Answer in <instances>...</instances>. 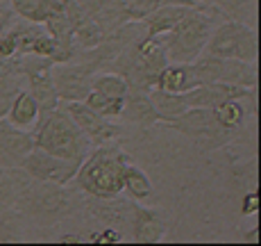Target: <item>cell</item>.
<instances>
[{"instance_id":"obj_24","label":"cell","mask_w":261,"mask_h":246,"mask_svg":"<svg viewBox=\"0 0 261 246\" xmlns=\"http://www.w3.org/2000/svg\"><path fill=\"white\" fill-rule=\"evenodd\" d=\"M125 12H127L129 21H143L145 16H150L152 12H157L159 7H166V5H191V7H200L193 5L189 0H123ZM200 9H209V7H200Z\"/></svg>"},{"instance_id":"obj_28","label":"cell","mask_w":261,"mask_h":246,"mask_svg":"<svg viewBox=\"0 0 261 246\" xmlns=\"http://www.w3.org/2000/svg\"><path fill=\"white\" fill-rule=\"evenodd\" d=\"M21 80H23V78H18V75L0 78V119L7 117L9 107H12V100H14V96H16V94L23 89Z\"/></svg>"},{"instance_id":"obj_6","label":"cell","mask_w":261,"mask_h":246,"mask_svg":"<svg viewBox=\"0 0 261 246\" xmlns=\"http://www.w3.org/2000/svg\"><path fill=\"white\" fill-rule=\"evenodd\" d=\"M162 125H166L170 130H177L179 135L191 139L202 153H214V150L227 146L234 137H239V135L225 130L216 121L212 107H189L187 112L177 114V117L168 119V121H162Z\"/></svg>"},{"instance_id":"obj_22","label":"cell","mask_w":261,"mask_h":246,"mask_svg":"<svg viewBox=\"0 0 261 246\" xmlns=\"http://www.w3.org/2000/svg\"><path fill=\"white\" fill-rule=\"evenodd\" d=\"M257 62H243V59H223L220 69V82L239 84V87L257 89Z\"/></svg>"},{"instance_id":"obj_23","label":"cell","mask_w":261,"mask_h":246,"mask_svg":"<svg viewBox=\"0 0 261 246\" xmlns=\"http://www.w3.org/2000/svg\"><path fill=\"white\" fill-rule=\"evenodd\" d=\"M150 100H152L154 109H157L159 114V123L162 121H168V119L177 117V114L187 112V103H184L182 94H170V92H164V89H150L148 92Z\"/></svg>"},{"instance_id":"obj_12","label":"cell","mask_w":261,"mask_h":246,"mask_svg":"<svg viewBox=\"0 0 261 246\" xmlns=\"http://www.w3.org/2000/svg\"><path fill=\"white\" fill-rule=\"evenodd\" d=\"M32 148H34L32 130L16 128L7 119H0V169L21 167L25 155Z\"/></svg>"},{"instance_id":"obj_2","label":"cell","mask_w":261,"mask_h":246,"mask_svg":"<svg viewBox=\"0 0 261 246\" xmlns=\"http://www.w3.org/2000/svg\"><path fill=\"white\" fill-rule=\"evenodd\" d=\"M127 160L129 155L114 142L93 146L71 185L84 196H118L123 194V167Z\"/></svg>"},{"instance_id":"obj_4","label":"cell","mask_w":261,"mask_h":246,"mask_svg":"<svg viewBox=\"0 0 261 246\" xmlns=\"http://www.w3.org/2000/svg\"><path fill=\"white\" fill-rule=\"evenodd\" d=\"M32 137L34 148H41L64 160H73V162H82L93 148L91 139L77 128V123L64 107H55L46 114H39L32 128Z\"/></svg>"},{"instance_id":"obj_16","label":"cell","mask_w":261,"mask_h":246,"mask_svg":"<svg viewBox=\"0 0 261 246\" xmlns=\"http://www.w3.org/2000/svg\"><path fill=\"white\" fill-rule=\"evenodd\" d=\"M7 3L18 18L43 25L50 18L62 16L66 0H7Z\"/></svg>"},{"instance_id":"obj_11","label":"cell","mask_w":261,"mask_h":246,"mask_svg":"<svg viewBox=\"0 0 261 246\" xmlns=\"http://www.w3.org/2000/svg\"><path fill=\"white\" fill-rule=\"evenodd\" d=\"M64 109L71 114V119L77 123V128L82 130L89 139H91L93 146L114 142V139H118L120 132H123V128L118 125V121L98 114L95 109L89 107L87 103H82V100H75V103H64Z\"/></svg>"},{"instance_id":"obj_32","label":"cell","mask_w":261,"mask_h":246,"mask_svg":"<svg viewBox=\"0 0 261 246\" xmlns=\"http://www.w3.org/2000/svg\"><path fill=\"white\" fill-rule=\"evenodd\" d=\"M12 16H14L12 9H0V32H3V30L12 23Z\"/></svg>"},{"instance_id":"obj_5","label":"cell","mask_w":261,"mask_h":246,"mask_svg":"<svg viewBox=\"0 0 261 246\" xmlns=\"http://www.w3.org/2000/svg\"><path fill=\"white\" fill-rule=\"evenodd\" d=\"M212 16L207 9H191L173 30L164 34L168 62L189 64L204 53L209 37H212Z\"/></svg>"},{"instance_id":"obj_30","label":"cell","mask_w":261,"mask_h":246,"mask_svg":"<svg viewBox=\"0 0 261 246\" xmlns=\"http://www.w3.org/2000/svg\"><path fill=\"white\" fill-rule=\"evenodd\" d=\"M84 239L95 242V244H118V242H125V235L120 233V230L112 228V226H105V228H100V230H95V233L87 235Z\"/></svg>"},{"instance_id":"obj_18","label":"cell","mask_w":261,"mask_h":246,"mask_svg":"<svg viewBox=\"0 0 261 246\" xmlns=\"http://www.w3.org/2000/svg\"><path fill=\"white\" fill-rule=\"evenodd\" d=\"M243 100H254V98H229L212 107L216 121L234 135H241V130L245 128V121L250 117V109L245 107Z\"/></svg>"},{"instance_id":"obj_20","label":"cell","mask_w":261,"mask_h":246,"mask_svg":"<svg viewBox=\"0 0 261 246\" xmlns=\"http://www.w3.org/2000/svg\"><path fill=\"white\" fill-rule=\"evenodd\" d=\"M123 194H127L129 198L139 200V203H148L154 196V187L150 183L148 173L139 164H134L132 160H127L123 167Z\"/></svg>"},{"instance_id":"obj_25","label":"cell","mask_w":261,"mask_h":246,"mask_svg":"<svg viewBox=\"0 0 261 246\" xmlns=\"http://www.w3.org/2000/svg\"><path fill=\"white\" fill-rule=\"evenodd\" d=\"M91 89L107 98H125L127 94V82L123 75H118L116 71H98L93 75Z\"/></svg>"},{"instance_id":"obj_8","label":"cell","mask_w":261,"mask_h":246,"mask_svg":"<svg viewBox=\"0 0 261 246\" xmlns=\"http://www.w3.org/2000/svg\"><path fill=\"white\" fill-rule=\"evenodd\" d=\"M50 75H53V84L57 89L59 103H75V100H84L87 94L91 92L95 71L87 64L77 62V59H68V62L53 64Z\"/></svg>"},{"instance_id":"obj_34","label":"cell","mask_w":261,"mask_h":246,"mask_svg":"<svg viewBox=\"0 0 261 246\" xmlns=\"http://www.w3.org/2000/svg\"><path fill=\"white\" fill-rule=\"evenodd\" d=\"M193 5H200V7H209V0H189Z\"/></svg>"},{"instance_id":"obj_26","label":"cell","mask_w":261,"mask_h":246,"mask_svg":"<svg viewBox=\"0 0 261 246\" xmlns=\"http://www.w3.org/2000/svg\"><path fill=\"white\" fill-rule=\"evenodd\" d=\"M216 12L225 14V18L250 23L254 16V0H209Z\"/></svg>"},{"instance_id":"obj_14","label":"cell","mask_w":261,"mask_h":246,"mask_svg":"<svg viewBox=\"0 0 261 246\" xmlns=\"http://www.w3.org/2000/svg\"><path fill=\"white\" fill-rule=\"evenodd\" d=\"M118 121L132 123V125H143V128L159 123V114H157V109H154L148 92L127 87V94H125V98H123V109H120Z\"/></svg>"},{"instance_id":"obj_19","label":"cell","mask_w":261,"mask_h":246,"mask_svg":"<svg viewBox=\"0 0 261 246\" xmlns=\"http://www.w3.org/2000/svg\"><path fill=\"white\" fill-rule=\"evenodd\" d=\"M191 9H200V7H191V5H166V7H159L157 12H152L150 16L143 18L145 34H150V37L166 34L168 30H173L175 25L187 16Z\"/></svg>"},{"instance_id":"obj_3","label":"cell","mask_w":261,"mask_h":246,"mask_svg":"<svg viewBox=\"0 0 261 246\" xmlns=\"http://www.w3.org/2000/svg\"><path fill=\"white\" fill-rule=\"evenodd\" d=\"M166 64L168 55L166 46H164V34H154V37L145 34L120 50L107 71H116L118 75H123L129 89L150 92L157 87L159 71Z\"/></svg>"},{"instance_id":"obj_29","label":"cell","mask_w":261,"mask_h":246,"mask_svg":"<svg viewBox=\"0 0 261 246\" xmlns=\"http://www.w3.org/2000/svg\"><path fill=\"white\" fill-rule=\"evenodd\" d=\"M14 203V180L9 169H0V210H9Z\"/></svg>"},{"instance_id":"obj_33","label":"cell","mask_w":261,"mask_h":246,"mask_svg":"<svg viewBox=\"0 0 261 246\" xmlns=\"http://www.w3.org/2000/svg\"><path fill=\"white\" fill-rule=\"evenodd\" d=\"M82 235H62V237H57V242H82Z\"/></svg>"},{"instance_id":"obj_15","label":"cell","mask_w":261,"mask_h":246,"mask_svg":"<svg viewBox=\"0 0 261 246\" xmlns=\"http://www.w3.org/2000/svg\"><path fill=\"white\" fill-rule=\"evenodd\" d=\"M75 3L82 5L84 12L100 25L105 34L129 21L123 0H75Z\"/></svg>"},{"instance_id":"obj_9","label":"cell","mask_w":261,"mask_h":246,"mask_svg":"<svg viewBox=\"0 0 261 246\" xmlns=\"http://www.w3.org/2000/svg\"><path fill=\"white\" fill-rule=\"evenodd\" d=\"M80 164L82 162H73V160H64L53 153H46L41 148H32L21 162V169L37 180H46V183L55 185H71Z\"/></svg>"},{"instance_id":"obj_17","label":"cell","mask_w":261,"mask_h":246,"mask_svg":"<svg viewBox=\"0 0 261 246\" xmlns=\"http://www.w3.org/2000/svg\"><path fill=\"white\" fill-rule=\"evenodd\" d=\"M198 78H195L193 64H177V62H168L166 66L159 71L157 78V89L170 94H187L193 87H198Z\"/></svg>"},{"instance_id":"obj_21","label":"cell","mask_w":261,"mask_h":246,"mask_svg":"<svg viewBox=\"0 0 261 246\" xmlns=\"http://www.w3.org/2000/svg\"><path fill=\"white\" fill-rule=\"evenodd\" d=\"M39 105L37 100H34L32 96H30L28 89H21V92L14 96L12 100V107H9L7 112V121L12 125H16V128H23V130H32L34 123H37L39 119Z\"/></svg>"},{"instance_id":"obj_10","label":"cell","mask_w":261,"mask_h":246,"mask_svg":"<svg viewBox=\"0 0 261 246\" xmlns=\"http://www.w3.org/2000/svg\"><path fill=\"white\" fill-rule=\"evenodd\" d=\"M134 205L137 200H132L129 196H84V210H89V214L100 221L102 226H112V228L120 230L127 239L129 235V226H132V214H134Z\"/></svg>"},{"instance_id":"obj_27","label":"cell","mask_w":261,"mask_h":246,"mask_svg":"<svg viewBox=\"0 0 261 246\" xmlns=\"http://www.w3.org/2000/svg\"><path fill=\"white\" fill-rule=\"evenodd\" d=\"M82 103H87L89 107L95 109L98 114H102V117L116 119V121L120 117V109H123V98H107V96H102V94L93 92V89L87 94V98H84Z\"/></svg>"},{"instance_id":"obj_1","label":"cell","mask_w":261,"mask_h":246,"mask_svg":"<svg viewBox=\"0 0 261 246\" xmlns=\"http://www.w3.org/2000/svg\"><path fill=\"white\" fill-rule=\"evenodd\" d=\"M9 173L14 180L12 210L18 212L21 219H28L41 228H50L75 217L84 208V194H80L77 189H68V185L37 180L21 167L9 169Z\"/></svg>"},{"instance_id":"obj_13","label":"cell","mask_w":261,"mask_h":246,"mask_svg":"<svg viewBox=\"0 0 261 246\" xmlns=\"http://www.w3.org/2000/svg\"><path fill=\"white\" fill-rule=\"evenodd\" d=\"M166 233H168V223L164 221L162 212L157 208H148V205L137 200L127 239L139 244H157L166 237Z\"/></svg>"},{"instance_id":"obj_7","label":"cell","mask_w":261,"mask_h":246,"mask_svg":"<svg viewBox=\"0 0 261 246\" xmlns=\"http://www.w3.org/2000/svg\"><path fill=\"white\" fill-rule=\"evenodd\" d=\"M204 53L223 59H243V62H257L259 57V37L257 30L250 23L225 18L218 28L212 30Z\"/></svg>"},{"instance_id":"obj_31","label":"cell","mask_w":261,"mask_h":246,"mask_svg":"<svg viewBox=\"0 0 261 246\" xmlns=\"http://www.w3.org/2000/svg\"><path fill=\"white\" fill-rule=\"evenodd\" d=\"M259 192H248L241 200V214H245V217H250V214H257L259 210Z\"/></svg>"}]
</instances>
